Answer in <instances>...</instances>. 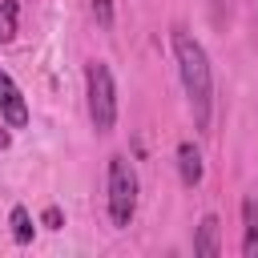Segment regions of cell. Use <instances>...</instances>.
<instances>
[{"mask_svg": "<svg viewBox=\"0 0 258 258\" xmlns=\"http://www.w3.org/2000/svg\"><path fill=\"white\" fill-rule=\"evenodd\" d=\"M169 44H173V60H177V77H181V89H185L194 129L206 133L210 117H214V69H210V56H206L202 40L181 24L169 32Z\"/></svg>", "mask_w": 258, "mask_h": 258, "instance_id": "6da1fadb", "label": "cell"}, {"mask_svg": "<svg viewBox=\"0 0 258 258\" xmlns=\"http://www.w3.org/2000/svg\"><path fill=\"white\" fill-rule=\"evenodd\" d=\"M85 105H89V121L97 133H109L117 125V85L105 60L85 64Z\"/></svg>", "mask_w": 258, "mask_h": 258, "instance_id": "7a4b0ae2", "label": "cell"}, {"mask_svg": "<svg viewBox=\"0 0 258 258\" xmlns=\"http://www.w3.org/2000/svg\"><path fill=\"white\" fill-rule=\"evenodd\" d=\"M137 194H141V185H137L133 161H129L125 153H113V157H109V222H113L117 230H125V226L133 222V214H137Z\"/></svg>", "mask_w": 258, "mask_h": 258, "instance_id": "3957f363", "label": "cell"}, {"mask_svg": "<svg viewBox=\"0 0 258 258\" xmlns=\"http://www.w3.org/2000/svg\"><path fill=\"white\" fill-rule=\"evenodd\" d=\"M0 121L8 129H24L28 125V101H24V93L16 89V81L4 69H0Z\"/></svg>", "mask_w": 258, "mask_h": 258, "instance_id": "277c9868", "label": "cell"}, {"mask_svg": "<svg viewBox=\"0 0 258 258\" xmlns=\"http://www.w3.org/2000/svg\"><path fill=\"white\" fill-rule=\"evenodd\" d=\"M194 254H202V258H218V254H222V226H218V218H214V214H206V218L198 222Z\"/></svg>", "mask_w": 258, "mask_h": 258, "instance_id": "5b68a950", "label": "cell"}, {"mask_svg": "<svg viewBox=\"0 0 258 258\" xmlns=\"http://www.w3.org/2000/svg\"><path fill=\"white\" fill-rule=\"evenodd\" d=\"M202 173H206V165H202V153H198V145L194 141H181L177 145V177H181V185H198L202 181Z\"/></svg>", "mask_w": 258, "mask_h": 258, "instance_id": "8992f818", "label": "cell"}, {"mask_svg": "<svg viewBox=\"0 0 258 258\" xmlns=\"http://www.w3.org/2000/svg\"><path fill=\"white\" fill-rule=\"evenodd\" d=\"M242 254L258 258V198H242Z\"/></svg>", "mask_w": 258, "mask_h": 258, "instance_id": "52a82bcc", "label": "cell"}, {"mask_svg": "<svg viewBox=\"0 0 258 258\" xmlns=\"http://www.w3.org/2000/svg\"><path fill=\"white\" fill-rule=\"evenodd\" d=\"M8 226H12V238H16L20 246H28V242H32V214H28L24 206H12Z\"/></svg>", "mask_w": 258, "mask_h": 258, "instance_id": "ba28073f", "label": "cell"}, {"mask_svg": "<svg viewBox=\"0 0 258 258\" xmlns=\"http://www.w3.org/2000/svg\"><path fill=\"white\" fill-rule=\"evenodd\" d=\"M16 16H20L16 0H0V44H8L16 36Z\"/></svg>", "mask_w": 258, "mask_h": 258, "instance_id": "9c48e42d", "label": "cell"}, {"mask_svg": "<svg viewBox=\"0 0 258 258\" xmlns=\"http://www.w3.org/2000/svg\"><path fill=\"white\" fill-rule=\"evenodd\" d=\"M40 226H44V230H60V226H64V214H60V206H44V214H40Z\"/></svg>", "mask_w": 258, "mask_h": 258, "instance_id": "30bf717a", "label": "cell"}, {"mask_svg": "<svg viewBox=\"0 0 258 258\" xmlns=\"http://www.w3.org/2000/svg\"><path fill=\"white\" fill-rule=\"evenodd\" d=\"M93 16H97L101 28H109L113 24V0H93Z\"/></svg>", "mask_w": 258, "mask_h": 258, "instance_id": "8fae6325", "label": "cell"}, {"mask_svg": "<svg viewBox=\"0 0 258 258\" xmlns=\"http://www.w3.org/2000/svg\"><path fill=\"white\" fill-rule=\"evenodd\" d=\"M8 141H12V137H8V129H4V125H0V153H4V149H8Z\"/></svg>", "mask_w": 258, "mask_h": 258, "instance_id": "7c38bea8", "label": "cell"}]
</instances>
